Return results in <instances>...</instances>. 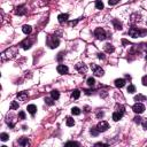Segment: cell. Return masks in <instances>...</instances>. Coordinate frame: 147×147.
I'll list each match as a JSON object with an SVG mask.
<instances>
[{"label":"cell","instance_id":"cell-14","mask_svg":"<svg viewBox=\"0 0 147 147\" xmlns=\"http://www.w3.org/2000/svg\"><path fill=\"white\" fill-rule=\"evenodd\" d=\"M68 19H69V15H68V14H60V15L57 16V21H59L60 23L67 22Z\"/></svg>","mask_w":147,"mask_h":147},{"label":"cell","instance_id":"cell-42","mask_svg":"<svg viewBox=\"0 0 147 147\" xmlns=\"http://www.w3.org/2000/svg\"><path fill=\"white\" fill-rule=\"evenodd\" d=\"M117 2L119 1H116V0H114V1H110V0H109V5H116Z\"/></svg>","mask_w":147,"mask_h":147},{"label":"cell","instance_id":"cell-22","mask_svg":"<svg viewBox=\"0 0 147 147\" xmlns=\"http://www.w3.org/2000/svg\"><path fill=\"white\" fill-rule=\"evenodd\" d=\"M71 97L74 98V99H78L80 97V91L79 90H74L73 93H71Z\"/></svg>","mask_w":147,"mask_h":147},{"label":"cell","instance_id":"cell-30","mask_svg":"<svg viewBox=\"0 0 147 147\" xmlns=\"http://www.w3.org/2000/svg\"><path fill=\"white\" fill-rule=\"evenodd\" d=\"M8 138H9V136H8L7 133H5V132H4V133H1V134H0V139H1L2 142H7V140H8Z\"/></svg>","mask_w":147,"mask_h":147},{"label":"cell","instance_id":"cell-29","mask_svg":"<svg viewBox=\"0 0 147 147\" xmlns=\"http://www.w3.org/2000/svg\"><path fill=\"white\" fill-rule=\"evenodd\" d=\"M71 113H73V115H79L80 114V109L78 107H73V109H71Z\"/></svg>","mask_w":147,"mask_h":147},{"label":"cell","instance_id":"cell-12","mask_svg":"<svg viewBox=\"0 0 147 147\" xmlns=\"http://www.w3.org/2000/svg\"><path fill=\"white\" fill-rule=\"evenodd\" d=\"M28 92L23 91V92H19L17 93V99H19V101H25V100L28 99Z\"/></svg>","mask_w":147,"mask_h":147},{"label":"cell","instance_id":"cell-17","mask_svg":"<svg viewBox=\"0 0 147 147\" xmlns=\"http://www.w3.org/2000/svg\"><path fill=\"white\" fill-rule=\"evenodd\" d=\"M103 48H105V51L107 52V53H113V52L115 51V47L111 44H106L105 46H103Z\"/></svg>","mask_w":147,"mask_h":147},{"label":"cell","instance_id":"cell-44","mask_svg":"<svg viewBox=\"0 0 147 147\" xmlns=\"http://www.w3.org/2000/svg\"><path fill=\"white\" fill-rule=\"evenodd\" d=\"M1 147H7V146H1Z\"/></svg>","mask_w":147,"mask_h":147},{"label":"cell","instance_id":"cell-13","mask_svg":"<svg viewBox=\"0 0 147 147\" xmlns=\"http://www.w3.org/2000/svg\"><path fill=\"white\" fill-rule=\"evenodd\" d=\"M19 145H21L22 147H28L29 146V140L27 137H21L19 139Z\"/></svg>","mask_w":147,"mask_h":147},{"label":"cell","instance_id":"cell-16","mask_svg":"<svg viewBox=\"0 0 147 147\" xmlns=\"http://www.w3.org/2000/svg\"><path fill=\"white\" fill-rule=\"evenodd\" d=\"M27 110H28L31 115H32V116H33V115L36 114V111H37V107H36V105H29L28 107H27Z\"/></svg>","mask_w":147,"mask_h":147},{"label":"cell","instance_id":"cell-40","mask_svg":"<svg viewBox=\"0 0 147 147\" xmlns=\"http://www.w3.org/2000/svg\"><path fill=\"white\" fill-rule=\"evenodd\" d=\"M98 57H99V59H101V60H105V55H103L102 53H99V54H98Z\"/></svg>","mask_w":147,"mask_h":147},{"label":"cell","instance_id":"cell-15","mask_svg":"<svg viewBox=\"0 0 147 147\" xmlns=\"http://www.w3.org/2000/svg\"><path fill=\"white\" fill-rule=\"evenodd\" d=\"M124 85H125V79H123V78H119V79L115 80V86H116V87L122 89Z\"/></svg>","mask_w":147,"mask_h":147},{"label":"cell","instance_id":"cell-18","mask_svg":"<svg viewBox=\"0 0 147 147\" xmlns=\"http://www.w3.org/2000/svg\"><path fill=\"white\" fill-rule=\"evenodd\" d=\"M22 31L25 34H29V33H31V31H32V28H31L30 25L25 24V25H23V27H22Z\"/></svg>","mask_w":147,"mask_h":147},{"label":"cell","instance_id":"cell-21","mask_svg":"<svg viewBox=\"0 0 147 147\" xmlns=\"http://www.w3.org/2000/svg\"><path fill=\"white\" fill-rule=\"evenodd\" d=\"M51 98H53L54 100H57L60 98V93H59V91H56V90H53V91H51Z\"/></svg>","mask_w":147,"mask_h":147},{"label":"cell","instance_id":"cell-20","mask_svg":"<svg viewBox=\"0 0 147 147\" xmlns=\"http://www.w3.org/2000/svg\"><path fill=\"white\" fill-rule=\"evenodd\" d=\"M113 24H114L115 29H117V30H122V23H121L119 20L114 19V20H113Z\"/></svg>","mask_w":147,"mask_h":147},{"label":"cell","instance_id":"cell-28","mask_svg":"<svg viewBox=\"0 0 147 147\" xmlns=\"http://www.w3.org/2000/svg\"><path fill=\"white\" fill-rule=\"evenodd\" d=\"M96 8L97 9H103V2L102 1H96Z\"/></svg>","mask_w":147,"mask_h":147},{"label":"cell","instance_id":"cell-25","mask_svg":"<svg viewBox=\"0 0 147 147\" xmlns=\"http://www.w3.org/2000/svg\"><path fill=\"white\" fill-rule=\"evenodd\" d=\"M45 102L47 103L48 106H53L54 105V99L53 98H45Z\"/></svg>","mask_w":147,"mask_h":147},{"label":"cell","instance_id":"cell-6","mask_svg":"<svg viewBox=\"0 0 147 147\" xmlns=\"http://www.w3.org/2000/svg\"><path fill=\"white\" fill-rule=\"evenodd\" d=\"M132 110H133L136 114H143L144 111H145V106H144L143 103H140V102H137L136 105H133Z\"/></svg>","mask_w":147,"mask_h":147},{"label":"cell","instance_id":"cell-1","mask_svg":"<svg viewBox=\"0 0 147 147\" xmlns=\"http://www.w3.org/2000/svg\"><path fill=\"white\" fill-rule=\"evenodd\" d=\"M147 34V29H138V28H130L129 29V36L138 38V37H145Z\"/></svg>","mask_w":147,"mask_h":147},{"label":"cell","instance_id":"cell-4","mask_svg":"<svg viewBox=\"0 0 147 147\" xmlns=\"http://www.w3.org/2000/svg\"><path fill=\"white\" fill-rule=\"evenodd\" d=\"M33 42H34V38H27V39H24L23 42H21V44H20V46L23 48V50H29V48L32 46V44H33Z\"/></svg>","mask_w":147,"mask_h":147},{"label":"cell","instance_id":"cell-34","mask_svg":"<svg viewBox=\"0 0 147 147\" xmlns=\"http://www.w3.org/2000/svg\"><path fill=\"white\" fill-rule=\"evenodd\" d=\"M19 119H20V120H25V113H24L23 110H21V111L19 113Z\"/></svg>","mask_w":147,"mask_h":147},{"label":"cell","instance_id":"cell-37","mask_svg":"<svg viewBox=\"0 0 147 147\" xmlns=\"http://www.w3.org/2000/svg\"><path fill=\"white\" fill-rule=\"evenodd\" d=\"M142 124H143V128H144V129H146V130H147V119H145V120L143 121Z\"/></svg>","mask_w":147,"mask_h":147},{"label":"cell","instance_id":"cell-2","mask_svg":"<svg viewBox=\"0 0 147 147\" xmlns=\"http://www.w3.org/2000/svg\"><path fill=\"white\" fill-rule=\"evenodd\" d=\"M46 44H47V46H50V48L54 50L60 45V39L56 36H48L46 38Z\"/></svg>","mask_w":147,"mask_h":147},{"label":"cell","instance_id":"cell-24","mask_svg":"<svg viewBox=\"0 0 147 147\" xmlns=\"http://www.w3.org/2000/svg\"><path fill=\"white\" fill-rule=\"evenodd\" d=\"M86 83H87L90 86H93L94 84H96V79H94L93 77H89L87 80H86Z\"/></svg>","mask_w":147,"mask_h":147},{"label":"cell","instance_id":"cell-10","mask_svg":"<svg viewBox=\"0 0 147 147\" xmlns=\"http://www.w3.org/2000/svg\"><path fill=\"white\" fill-rule=\"evenodd\" d=\"M56 70H57V73H59V74L64 75V74H67L69 71V69H68L67 66H64V64H59L56 67Z\"/></svg>","mask_w":147,"mask_h":147},{"label":"cell","instance_id":"cell-36","mask_svg":"<svg viewBox=\"0 0 147 147\" xmlns=\"http://www.w3.org/2000/svg\"><path fill=\"white\" fill-rule=\"evenodd\" d=\"M133 120H134V122H136V123H138V124H139V123H142V119H140V116H136Z\"/></svg>","mask_w":147,"mask_h":147},{"label":"cell","instance_id":"cell-31","mask_svg":"<svg viewBox=\"0 0 147 147\" xmlns=\"http://www.w3.org/2000/svg\"><path fill=\"white\" fill-rule=\"evenodd\" d=\"M128 92L129 93H134V92H136V86L134 85H129L128 86Z\"/></svg>","mask_w":147,"mask_h":147},{"label":"cell","instance_id":"cell-43","mask_svg":"<svg viewBox=\"0 0 147 147\" xmlns=\"http://www.w3.org/2000/svg\"><path fill=\"white\" fill-rule=\"evenodd\" d=\"M97 116H98V117H102V116H103V113H102V111H99V113L97 114Z\"/></svg>","mask_w":147,"mask_h":147},{"label":"cell","instance_id":"cell-39","mask_svg":"<svg viewBox=\"0 0 147 147\" xmlns=\"http://www.w3.org/2000/svg\"><path fill=\"white\" fill-rule=\"evenodd\" d=\"M63 57V53H59V56H57V61H61Z\"/></svg>","mask_w":147,"mask_h":147},{"label":"cell","instance_id":"cell-7","mask_svg":"<svg viewBox=\"0 0 147 147\" xmlns=\"http://www.w3.org/2000/svg\"><path fill=\"white\" fill-rule=\"evenodd\" d=\"M97 129L99 130V132H105V131H107L108 129H109L108 122H106V121H101V122H99V123H98V125H97Z\"/></svg>","mask_w":147,"mask_h":147},{"label":"cell","instance_id":"cell-32","mask_svg":"<svg viewBox=\"0 0 147 147\" xmlns=\"http://www.w3.org/2000/svg\"><path fill=\"white\" fill-rule=\"evenodd\" d=\"M10 109H11V110H14V109H19V102H17V101H13V102H11Z\"/></svg>","mask_w":147,"mask_h":147},{"label":"cell","instance_id":"cell-38","mask_svg":"<svg viewBox=\"0 0 147 147\" xmlns=\"http://www.w3.org/2000/svg\"><path fill=\"white\" fill-rule=\"evenodd\" d=\"M85 92V94H87V96H90V94L93 93V90H84Z\"/></svg>","mask_w":147,"mask_h":147},{"label":"cell","instance_id":"cell-35","mask_svg":"<svg viewBox=\"0 0 147 147\" xmlns=\"http://www.w3.org/2000/svg\"><path fill=\"white\" fill-rule=\"evenodd\" d=\"M142 83H143V85L147 86V76H144V77H143V79H142Z\"/></svg>","mask_w":147,"mask_h":147},{"label":"cell","instance_id":"cell-41","mask_svg":"<svg viewBox=\"0 0 147 147\" xmlns=\"http://www.w3.org/2000/svg\"><path fill=\"white\" fill-rule=\"evenodd\" d=\"M78 22H79V20H76V21H71V22H70V25H76Z\"/></svg>","mask_w":147,"mask_h":147},{"label":"cell","instance_id":"cell-3","mask_svg":"<svg viewBox=\"0 0 147 147\" xmlns=\"http://www.w3.org/2000/svg\"><path fill=\"white\" fill-rule=\"evenodd\" d=\"M94 37H96L97 39H99V40H105L106 38H107V33H106L105 29L97 28L96 30H94Z\"/></svg>","mask_w":147,"mask_h":147},{"label":"cell","instance_id":"cell-5","mask_svg":"<svg viewBox=\"0 0 147 147\" xmlns=\"http://www.w3.org/2000/svg\"><path fill=\"white\" fill-rule=\"evenodd\" d=\"M91 69L93 70V74L96 75V76H103V74H105V71H103V69L101 67H99V66L97 64H91Z\"/></svg>","mask_w":147,"mask_h":147},{"label":"cell","instance_id":"cell-33","mask_svg":"<svg viewBox=\"0 0 147 147\" xmlns=\"http://www.w3.org/2000/svg\"><path fill=\"white\" fill-rule=\"evenodd\" d=\"M94 147H109L108 144H105V143H97Z\"/></svg>","mask_w":147,"mask_h":147},{"label":"cell","instance_id":"cell-11","mask_svg":"<svg viewBox=\"0 0 147 147\" xmlns=\"http://www.w3.org/2000/svg\"><path fill=\"white\" fill-rule=\"evenodd\" d=\"M76 69L83 75L86 74V71H87V67H86L84 63H78V64H76Z\"/></svg>","mask_w":147,"mask_h":147},{"label":"cell","instance_id":"cell-9","mask_svg":"<svg viewBox=\"0 0 147 147\" xmlns=\"http://www.w3.org/2000/svg\"><path fill=\"white\" fill-rule=\"evenodd\" d=\"M15 14L16 15H20V16H22V15H24V14H27V9H25V6H17L16 7V9H15Z\"/></svg>","mask_w":147,"mask_h":147},{"label":"cell","instance_id":"cell-27","mask_svg":"<svg viewBox=\"0 0 147 147\" xmlns=\"http://www.w3.org/2000/svg\"><path fill=\"white\" fill-rule=\"evenodd\" d=\"M74 125H75L74 119H71V117H68V119H67V126H74Z\"/></svg>","mask_w":147,"mask_h":147},{"label":"cell","instance_id":"cell-23","mask_svg":"<svg viewBox=\"0 0 147 147\" xmlns=\"http://www.w3.org/2000/svg\"><path fill=\"white\" fill-rule=\"evenodd\" d=\"M144 100H146V97L143 96V94H138V96L134 97V101H144Z\"/></svg>","mask_w":147,"mask_h":147},{"label":"cell","instance_id":"cell-8","mask_svg":"<svg viewBox=\"0 0 147 147\" xmlns=\"http://www.w3.org/2000/svg\"><path fill=\"white\" fill-rule=\"evenodd\" d=\"M123 114H124V107H121V110L114 111V114H113V120L115 121V122L120 121V120L123 117Z\"/></svg>","mask_w":147,"mask_h":147},{"label":"cell","instance_id":"cell-26","mask_svg":"<svg viewBox=\"0 0 147 147\" xmlns=\"http://www.w3.org/2000/svg\"><path fill=\"white\" fill-rule=\"evenodd\" d=\"M90 133L92 134V136H94V137H97L98 134H99V130H98L97 128H92L91 130H90Z\"/></svg>","mask_w":147,"mask_h":147},{"label":"cell","instance_id":"cell-19","mask_svg":"<svg viewBox=\"0 0 147 147\" xmlns=\"http://www.w3.org/2000/svg\"><path fill=\"white\" fill-rule=\"evenodd\" d=\"M64 147H79V144L77 142H73V140H70V142H67L64 144Z\"/></svg>","mask_w":147,"mask_h":147}]
</instances>
